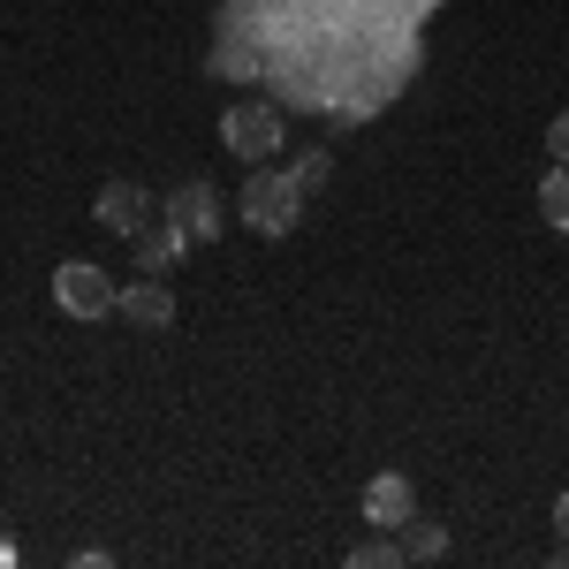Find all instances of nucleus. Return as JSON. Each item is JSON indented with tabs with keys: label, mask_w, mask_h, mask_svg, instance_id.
<instances>
[{
	"label": "nucleus",
	"mask_w": 569,
	"mask_h": 569,
	"mask_svg": "<svg viewBox=\"0 0 569 569\" xmlns=\"http://www.w3.org/2000/svg\"><path fill=\"white\" fill-rule=\"evenodd\" d=\"M236 206H243V228H259V236H289V228L305 220V182L273 176V168H251Z\"/></svg>",
	"instance_id": "1"
},
{
	"label": "nucleus",
	"mask_w": 569,
	"mask_h": 569,
	"mask_svg": "<svg viewBox=\"0 0 569 569\" xmlns=\"http://www.w3.org/2000/svg\"><path fill=\"white\" fill-rule=\"evenodd\" d=\"M220 144H228L236 160H251V168H266V160L281 152V114H273L266 99H236V107L220 114Z\"/></svg>",
	"instance_id": "2"
},
{
	"label": "nucleus",
	"mask_w": 569,
	"mask_h": 569,
	"mask_svg": "<svg viewBox=\"0 0 569 569\" xmlns=\"http://www.w3.org/2000/svg\"><path fill=\"white\" fill-rule=\"evenodd\" d=\"M114 297H122V289H114V281H107V266H91V259H61L53 266V305L69 311V319H107V311H114Z\"/></svg>",
	"instance_id": "3"
},
{
	"label": "nucleus",
	"mask_w": 569,
	"mask_h": 569,
	"mask_svg": "<svg viewBox=\"0 0 569 569\" xmlns=\"http://www.w3.org/2000/svg\"><path fill=\"white\" fill-rule=\"evenodd\" d=\"M168 228H176L182 243H213V236H220V198H213V182H182L176 198H168Z\"/></svg>",
	"instance_id": "4"
},
{
	"label": "nucleus",
	"mask_w": 569,
	"mask_h": 569,
	"mask_svg": "<svg viewBox=\"0 0 569 569\" xmlns=\"http://www.w3.org/2000/svg\"><path fill=\"white\" fill-rule=\"evenodd\" d=\"M99 228H114V236H137V228H152V198L137 190V182H99Z\"/></svg>",
	"instance_id": "5"
},
{
	"label": "nucleus",
	"mask_w": 569,
	"mask_h": 569,
	"mask_svg": "<svg viewBox=\"0 0 569 569\" xmlns=\"http://www.w3.org/2000/svg\"><path fill=\"white\" fill-rule=\"evenodd\" d=\"M365 517H372L380 531H402L410 517H418V493H410V479H402V471H380V479L365 486Z\"/></svg>",
	"instance_id": "6"
},
{
	"label": "nucleus",
	"mask_w": 569,
	"mask_h": 569,
	"mask_svg": "<svg viewBox=\"0 0 569 569\" xmlns=\"http://www.w3.org/2000/svg\"><path fill=\"white\" fill-rule=\"evenodd\" d=\"M114 311H122L130 327H144V335H160V327H176V297H168V289L152 281V273H144V281H130V289L114 297Z\"/></svg>",
	"instance_id": "7"
},
{
	"label": "nucleus",
	"mask_w": 569,
	"mask_h": 569,
	"mask_svg": "<svg viewBox=\"0 0 569 569\" xmlns=\"http://www.w3.org/2000/svg\"><path fill=\"white\" fill-rule=\"evenodd\" d=\"M539 213H547V228H555V236H569V160H555V168H547V182H539Z\"/></svg>",
	"instance_id": "8"
},
{
	"label": "nucleus",
	"mask_w": 569,
	"mask_h": 569,
	"mask_svg": "<svg viewBox=\"0 0 569 569\" xmlns=\"http://www.w3.org/2000/svg\"><path fill=\"white\" fill-rule=\"evenodd\" d=\"M130 243H137V266H144V273H160V266H168V259L182 251V236L168 228V220H160V228H137Z\"/></svg>",
	"instance_id": "9"
},
{
	"label": "nucleus",
	"mask_w": 569,
	"mask_h": 569,
	"mask_svg": "<svg viewBox=\"0 0 569 569\" xmlns=\"http://www.w3.org/2000/svg\"><path fill=\"white\" fill-rule=\"evenodd\" d=\"M402 555H410V562H440V555H448V531L426 525V517H410V525H402Z\"/></svg>",
	"instance_id": "10"
},
{
	"label": "nucleus",
	"mask_w": 569,
	"mask_h": 569,
	"mask_svg": "<svg viewBox=\"0 0 569 569\" xmlns=\"http://www.w3.org/2000/svg\"><path fill=\"white\" fill-rule=\"evenodd\" d=\"M402 562H410V555H402V539H388V531L365 539V547H350V569H402Z\"/></svg>",
	"instance_id": "11"
},
{
	"label": "nucleus",
	"mask_w": 569,
	"mask_h": 569,
	"mask_svg": "<svg viewBox=\"0 0 569 569\" xmlns=\"http://www.w3.org/2000/svg\"><path fill=\"white\" fill-rule=\"evenodd\" d=\"M547 152H555V160H569V107L547 122Z\"/></svg>",
	"instance_id": "12"
},
{
	"label": "nucleus",
	"mask_w": 569,
	"mask_h": 569,
	"mask_svg": "<svg viewBox=\"0 0 569 569\" xmlns=\"http://www.w3.org/2000/svg\"><path fill=\"white\" fill-rule=\"evenodd\" d=\"M297 182H305V190H319V182H327V152H311L305 168H297Z\"/></svg>",
	"instance_id": "13"
},
{
	"label": "nucleus",
	"mask_w": 569,
	"mask_h": 569,
	"mask_svg": "<svg viewBox=\"0 0 569 569\" xmlns=\"http://www.w3.org/2000/svg\"><path fill=\"white\" fill-rule=\"evenodd\" d=\"M555 531H562V547H569V486H562V501H555Z\"/></svg>",
	"instance_id": "14"
}]
</instances>
